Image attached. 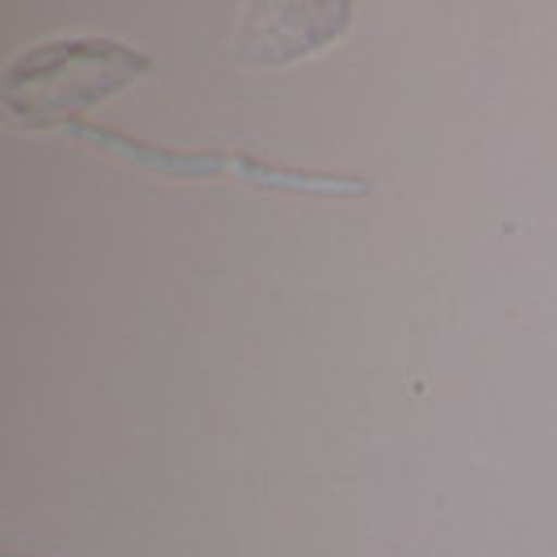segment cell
<instances>
[{"instance_id":"6da1fadb","label":"cell","mask_w":557,"mask_h":557,"mask_svg":"<svg viewBox=\"0 0 557 557\" xmlns=\"http://www.w3.org/2000/svg\"><path fill=\"white\" fill-rule=\"evenodd\" d=\"M151 72V59L113 38H59L9 63L0 101L22 126H59Z\"/></svg>"},{"instance_id":"7a4b0ae2","label":"cell","mask_w":557,"mask_h":557,"mask_svg":"<svg viewBox=\"0 0 557 557\" xmlns=\"http://www.w3.org/2000/svg\"><path fill=\"white\" fill-rule=\"evenodd\" d=\"M352 4L344 0H273L248 4L244 26L235 34V55L248 63H294L323 51L344 34Z\"/></svg>"}]
</instances>
